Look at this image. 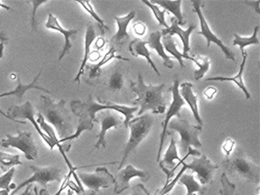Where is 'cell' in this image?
I'll return each instance as SVG.
<instances>
[{"mask_svg":"<svg viewBox=\"0 0 260 195\" xmlns=\"http://www.w3.org/2000/svg\"><path fill=\"white\" fill-rule=\"evenodd\" d=\"M130 88L138 99L133 103L135 107H141L138 114L143 115L145 111L151 110L153 113L163 114L166 111V101L163 97L166 84L158 86L146 85L142 75L139 73L138 81H130Z\"/></svg>","mask_w":260,"mask_h":195,"instance_id":"6da1fadb","label":"cell"},{"mask_svg":"<svg viewBox=\"0 0 260 195\" xmlns=\"http://www.w3.org/2000/svg\"><path fill=\"white\" fill-rule=\"evenodd\" d=\"M41 106L38 108L48 124H51L59 135V140L72 135L73 125L71 113L66 108V101L55 103L51 98L41 95Z\"/></svg>","mask_w":260,"mask_h":195,"instance_id":"7a4b0ae2","label":"cell"},{"mask_svg":"<svg viewBox=\"0 0 260 195\" xmlns=\"http://www.w3.org/2000/svg\"><path fill=\"white\" fill-rule=\"evenodd\" d=\"M89 99L86 103H81L80 101H72L71 103V108L72 112L76 116L85 115L89 117L91 120L95 121V113H98L101 110H113L117 112L122 113L125 116V119L123 124L126 128H128V125L131 120L133 119L134 113L139 110V107H128V106H120L113 104L111 102H101L100 98H96L98 102H95L92 95L89 96Z\"/></svg>","mask_w":260,"mask_h":195,"instance_id":"3957f363","label":"cell"},{"mask_svg":"<svg viewBox=\"0 0 260 195\" xmlns=\"http://www.w3.org/2000/svg\"><path fill=\"white\" fill-rule=\"evenodd\" d=\"M154 118L151 114H143L142 116L131 120L128 127H130L131 135L129 141L126 145L123 157L119 164V170L124 166L127 159L129 157L131 152L134 151L142 141L149 134L152 126Z\"/></svg>","mask_w":260,"mask_h":195,"instance_id":"277c9868","label":"cell"},{"mask_svg":"<svg viewBox=\"0 0 260 195\" xmlns=\"http://www.w3.org/2000/svg\"><path fill=\"white\" fill-rule=\"evenodd\" d=\"M222 166L232 177H238L250 183L258 184L260 182V167L243 154L233 155L222 162Z\"/></svg>","mask_w":260,"mask_h":195,"instance_id":"5b68a950","label":"cell"},{"mask_svg":"<svg viewBox=\"0 0 260 195\" xmlns=\"http://www.w3.org/2000/svg\"><path fill=\"white\" fill-rule=\"evenodd\" d=\"M168 127L172 131H176L180 135L178 145L182 155L187 153L189 147H201L202 143L199 140L202 132L201 126H194L184 119L178 118L171 121Z\"/></svg>","mask_w":260,"mask_h":195,"instance_id":"8992f818","label":"cell"},{"mask_svg":"<svg viewBox=\"0 0 260 195\" xmlns=\"http://www.w3.org/2000/svg\"><path fill=\"white\" fill-rule=\"evenodd\" d=\"M167 135H171V143L170 146L168 147V149L166 150L165 155L163 160H160L158 163L160 165V168L162 169L163 172H165L167 177V183H166L165 186L170 183L171 179L173 178L174 174H175V170L178 168V165L176 164L175 161H178L179 163H183L185 159L188 158L190 155H195V156H200L201 152L197 149H193L192 147H189L187 150V153L184 155V158L180 159L178 156V148H177V142L174 138V136L172 134L167 133Z\"/></svg>","mask_w":260,"mask_h":195,"instance_id":"52a82bcc","label":"cell"},{"mask_svg":"<svg viewBox=\"0 0 260 195\" xmlns=\"http://www.w3.org/2000/svg\"><path fill=\"white\" fill-rule=\"evenodd\" d=\"M6 139L0 142L3 147H15L24 152L27 160H35L38 156V148L34 141L32 134L29 132H19L17 136L8 134Z\"/></svg>","mask_w":260,"mask_h":195,"instance_id":"ba28073f","label":"cell"},{"mask_svg":"<svg viewBox=\"0 0 260 195\" xmlns=\"http://www.w3.org/2000/svg\"><path fill=\"white\" fill-rule=\"evenodd\" d=\"M29 168L34 172V175L23 183H20L13 190L10 195L17 193L22 188H24V186H26L28 184H32L34 183H40L46 189L48 183H50V182L60 183V181H61V176H60L61 170L58 167H53V166L52 167H38L36 165H30Z\"/></svg>","mask_w":260,"mask_h":195,"instance_id":"9c48e42d","label":"cell"},{"mask_svg":"<svg viewBox=\"0 0 260 195\" xmlns=\"http://www.w3.org/2000/svg\"><path fill=\"white\" fill-rule=\"evenodd\" d=\"M192 5H193L194 12L198 15V18H199V21H200V25H201V30L199 32H197V35L198 36H203V37L207 39V47H210L211 43L213 42L214 44H216L219 48L221 49V51L223 52L226 59L232 60L233 61H236L234 53L230 49L228 48L227 46H225L223 42L211 30L210 25L208 24V22L206 21V19L204 17V14L202 12V7L204 5H202L201 1L194 0V1H192Z\"/></svg>","mask_w":260,"mask_h":195,"instance_id":"30bf717a","label":"cell"},{"mask_svg":"<svg viewBox=\"0 0 260 195\" xmlns=\"http://www.w3.org/2000/svg\"><path fill=\"white\" fill-rule=\"evenodd\" d=\"M7 115L11 118L13 122H17V123L24 124V125L26 124V122L20 121L18 119H24H24H27V120H29L35 126L37 133L40 135V137L43 139V141L47 144L49 147L51 149H53L55 147L54 144L51 142V140L42 132L38 123L35 119V111H34V108H32V105L30 104V102H25L24 105H22V106H11L7 110Z\"/></svg>","mask_w":260,"mask_h":195,"instance_id":"8fae6325","label":"cell"},{"mask_svg":"<svg viewBox=\"0 0 260 195\" xmlns=\"http://www.w3.org/2000/svg\"><path fill=\"white\" fill-rule=\"evenodd\" d=\"M77 176L83 184L95 194L102 187L107 188L112 183H115V178L106 167H99L94 173H79Z\"/></svg>","mask_w":260,"mask_h":195,"instance_id":"7c38bea8","label":"cell"},{"mask_svg":"<svg viewBox=\"0 0 260 195\" xmlns=\"http://www.w3.org/2000/svg\"><path fill=\"white\" fill-rule=\"evenodd\" d=\"M170 91L173 93V102H172V104L170 106V109L166 113L165 120L162 123L163 130H162V133H161L160 145H159V149H158V153H157V162H159L160 158H161L162 149H163L166 137H167V128H168L169 122L171 120V118L174 117V116H178V118H180L179 112H180L181 108L185 105V102L183 101V99L180 97V95H179V81H178V79L175 80L174 85L170 89Z\"/></svg>","mask_w":260,"mask_h":195,"instance_id":"4fadbf2b","label":"cell"},{"mask_svg":"<svg viewBox=\"0 0 260 195\" xmlns=\"http://www.w3.org/2000/svg\"><path fill=\"white\" fill-rule=\"evenodd\" d=\"M182 167H184L186 170L195 172L202 185H206L211 183L214 172L218 169V166L213 164L206 155H202L200 158L193 159V161L189 164L183 162Z\"/></svg>","mask_w":260,"mask_h":195,"instance_id":"5bb4252c","label":"cell"},{"mask_svg":"<svg viewBox=\"0 0 260 195\" xmlns=\"http://www.w3.org/2000/svg\"><path fill=\"white\" fill-rule=\"evenodd\" d=\"M150 175L148 172L143 170H139L135 168L133 165H127L125 169L119 170L118 174L115 178V187L114 193L120 194L124 190L128 189L130 186V181L133 178H140L143 183L149 181Z\"/></svg>","mask_w":260,"mask_h":195,"instance_id":"9a60e30c","label":"cell"},{"mask_svg":"<svg viewBox=\"0 0 260 195\" xmlns=\"http://www.w3.org/2000/svg\"><path fill=\"white\" fill-rule=\"evenodd\" d=\"M46 28L48 29H52V30H56L59 34H61L64 37V46L62 48V51L60 52L59 57V61H60L66 55H68L70 53L71 48H72V43H71V38L75 37L78 32V29H64L60 24H59L58 19L51 13H49L48 15L47 23L45 24Z\"/></svg>","mask_w":260,"mask_h":195,"instance_id":"2e32d148","label":"cell"},{"mask_svg":"<svg viewBox=\"0 0 260 195\" xmlns=\"http://www.w3.org/2000/svg\"><path fill=\"white\" fill-rule=\"evenodd\" d=\"M136 17V12L131 11L127 16L124 17H115V21L117 23V32L114 35V37L111 38V48H114L116 51L122 48L123 45L127 42L129 39V34H128V25L130 24L131 21Z\"/></svg>","mask_w":260,"mask_h":195,"instance_id":"e0dca14e","label":"cell"},{"mask_svg":"<svg viewBox=\"0 0 260 195\" xmlns=\"http://www.w3.org/2000/svg\"><path fill=\"white\" fill-rule=\"evenodd\" d=\"M171 22H172V25L169 26L168 28H165L163 31H161L162 37L168 36V35L173 37L174 35H177V36L180 37V39L182 40V43H183V53L182 54L190 60V56H188V53L190 52V36H191L192 31L195 29L196 26L194 24H192V25H190L188 29L182 30L179 27L178 21H177L176 18H171Z\"/></svg>","mask_w":260,"mask_h":195,"instance_id":"ac0fdd59","label":"cell"},{"mask_svg":"<svg viewBox=\"0 0 260 195\" xmlns=\"http://www.w3.org/2000/svg\"><path fill=\"white\" fill-rule=\"evenodd\" d=\"M102 123V128H101V132L98 135V142L95 143V146L93 148V150L95 149H100V148H106L107 146V141H106V135L109 129L115 128L119 125H121L123 121L121 118H119L118 116L114 115V114H110L108 113L107 115H104L101 119Z\"/></svg>","mask_w":260,"mask_h":195,"instance_id":"d6986e66","label":"cell"},{"mask_svg":"<svg viewBox=\"0 0 260 195\" xmlns=\"http://www.w3.org/2000/svg\"><path fill=\"white\" fill-rule=\"evenodd\" d=\"M41 73H42V70H41V71L39 72V73L35 77L34 81H32L30 84H27V85H24V84L21 82V77H20L19 75H17V81H18L17 88H16L15 90H13V91H10V92H6V93L0 94V98L13 96V97L18 98L19 102H21L22 99L24 97V94H25V92L28 91V90H31V89L40 90V91H43V92H45V93H47V94L53 95V93H52L51 91H49L47 89H45L44 87H42V86H40L38 84V79H39Z\"/></svg>","mask_w":260,"mask_h":195,"instance_id":"ffe728a7","label":"cell"},{"mask_svg":"<svg viewBox=\"0 0 260 195\" xmlns=\"http://www.w3.org/2000/svg\"><path fill=\"white\" fill-rule=\"evenodd\" d=\"M193 84L189 82H184L181 85L179 86V95L180 97L183 99L185 103L189 106L191 111L193 113L194 118L196 119L197 123L201 126L203 124L201 116L199 114V110H198V97L194 94L193 90Z\"/></svg>","mask_w":260,"mask_h":195,"instance_id":"44dd1931","label":"cell"},{"mask_svg":"<svg viewBox=\"0 0 260 195\" xmlns=\"http://www.w3.org/2000/svg\"><path fill=\"white\" fill-rule=\"evenodd\" d=\"M243 56V61L240 66V70L239 73L235 76L233 77H223V76H215V77H209L206 79V81H230V82H234L245 94V96L247 99L250 98V94L247 89V87L245 86V83L243 82V74H244V70H245V66L247 62V59H248V53L245 51L242 53Z\"/></svg>","mask_w":260,"mask_h":195,"instance_id":"7402d4cb","label":"cell"},{"mask_svg":"<svg viewBox=\"0 0 260 195\" xmlns=\"http://www.w3.org/2000/svg\"><path fill=\"white\" fill-rule=\"evenodd\" d=\"M96 38L95 36V28L94 25L92 24H87V28H86V35H85V45H84V57H83L82 62H81V67L78 71V73L76 74L75 78H74V82L79 83L80 82V77L84 73V69L88 62V60L91 57V45L93 43V41Z\"/></svg>","mask_w":260,"mask_h":195,"instance_id":"603a6c76","label":"cell"},{"mask_svg":"<svg viewBox=\"0 0 260 195\" xmlns=\"http://www.w3.org/2000/svg\"><path fill=\"white\" fill-rule=\"evenodd\" d=\"M129 51H130L132 56L134 57H139V56H142L146 59L147 62L151 66L152 70L156 73L157 75H161L159 70L157 69V67L155 66L154 61L151 59V56H150V51L147 49V44H146V41L140 39V38H136L134 39L133 41H131L130 44H129Z\"/></svg>","mask_w":260,"mask_h":195,"instance_id":"cb8c5ba5","label":"cell"},{"mask_svg":"<svg viewBox=\"0 0 260 195\" xmlns=\"http://www.w3.org/2000/svg\"><path fill=\"white\" fill-rule=\"evenodd\" d=\"M161 38H162L161 31H154L150 35L148 40L146 41V44L150 48L154 49L157 52V54L163 59L164 66L166 68L173 69L174 68V62L171 60V57L167 56L164 47L162 45V42H161Z\"/></svg>","mask_w":260,"mask_h":195,"instance_id":"d4e9b609","label":"cell"},{"mask_svg":"<svg viewBox=\"0 0 260 195\" xmlns=\"http://www.w3.org/2000/svg\"><path fill=\"white\" fill-rule=\"evenodd\" d=\"M150 2L156 3L159 6L163 7L164 10L172 13L175 16V18L177 19L178 25H184L185 24V22L183 21L184 20L183 15L181 12V3H182L181 0H175V1H172V0H153V1H150Z\"/></svg>","mask_w":260,"mask_h":195,"instance_id":"484cf974","label":"cell"},{"mask_svg":"<svg viewBox=\"0 0 260 195\" xmlns=\"http://www.w3.org/2000/svg\"><path fill=\"white\" fill-rule=\"evenodd\" d=\"M178 182L180 184H183L186 186L187 192L185 195H194V193H196V192L204 194L207 190V188L204 185L196 182V180L192 174H183L180 177V179L178 180Z\"/></svg>","mask_w":260,"mask_h":195,"instance_id":"4316f807","label":"cell"},{"mask_svg":"<svg viewBox=\"0 0 260 195\" xmlns=\"http://www.w3.org/2000/svg\"><path fill=\"white\" fill-rule=\"evenodd\" d=\"M78 118H79V120H78L79 123H78L76 132L74 134L70 136V137H68V138H64L62 140H59V145L64 144L66 142H69V144H71L72 140L78 139L80 137V135L82 134L84 131H87V130L91 131V130H93V128H94V121L93 120H91L89 117H87L85 115H80V116H78Z\"/></svg>","mask_w":260,"mask_h":195,"instance_id":"83f0119b","label":"cell"},{"mask_svg":"<svg viewBox=\"0 0 260 195\" xmlns=\"http://www.w3.org/2000/svg\"><path fill=\"white\" fill-rule=\"evenodd\" d=\"M116 52H117V51L114 48L109 49V51L105 55V57L102 59V61H100L99 63H96L95 66H94V67L90 70L89 77H90V78L99 77V76L101 75V73H102V68H103L105 64H107V62L110 61V60H112V59H118V60H121V61H129V59H125V58H123V57H121V56H117V55H116Z\"/></svg>","mask_w":260,"mask_h":195,"instance_id":"f1b7e54d","label":"cell"},{"mask_svg":"<svg viewBox=\"0 0 260 195\" xmlns=\"http://www.w3.org/2000/svg\"><path fill=\"white\" fill-rule=\"evenodd\" d=\"M163 37V42H162V45L164 47V50L168 51L169 53H171L177 60H178L179 64H180V69L181 70H184V62H183V59H187L189 60L188 58H186L182 53H180L177 49V45L175 43V40L172 36L168 35V36H164Z\"/></svg>","mask_w":260,"mask_h":195,"instance_id":"f546056e","label":"cell"},{"mask_svg":"<svg viewBox=\"0 0 260 195\" xmlns=\"http://www.w3.org/2000/svg\"><path fill=\"white\" fill-rule=\"evenodd\" d=\"M258 30H259V26H255L254 30H253V35L249 37H242L238 34H234V41H233V45L234 46H239L241 49V53L245 52V48L248 46L251 45H258L259 44V40H258Z\"/></svg>","mask_w":260,"mask_h":195,"instance_id":"4dcf8cb0","label":"cell"},{"mask_svg":"<svg viewBox=\"0 0 260 195\" xmlns=\"http://www.w3.org/2000/svg\"><path fill=\"white\" fill-rule=\"evenodd\" d=\"M17 165H23L19 154H9L0 151V170L6 173Z\"/></svg>","mask_w":260,"mask_h":195,"instance_id":"1f68e13d","label":"cell"},{"mask_svg":"<svg viewBox=\"0 0 260 195\" xmlns=\"http://www.w3.org/2000/svg\"><path fill=\"white\" fill-rule=\"evenodd\" d=\"M190 61H194L199 67V69L195 71L194 74H195V79L200 80L205 76V74L208 73L210 69L211 62L209 58L204 56H196V57H190Z\"/></svg>","mask_w":260,"mask_h":195,"instance_id":"d6a6232c","label":"cell"},{"mask_svg":"<svg viewBox=\"0 0 260 195\" xmlns=\"http://www.w3.org/2000/svg\"><path fill=\"white\" fill-rule=\"evenodd\" d=\"M142 2L143 4H145L146 6H148V7L151 9V11L153 12L154 16H155V18L157 19V21H158V23H159L160 25L164 26L166 28L169 27V25L167 24V22H166L165 20L166 10H164V9H163V10L160 9L159 6L155 5V4L151 3V2L148 1V0H142Z\"/></svg>","mask_w":260,"mask_h":195,"instance_id":"836d02e7","label":"cell"},{"mask_svg":"<svg viewBox=\"0 0 260 195\" xmlns=\"http://www.w3.org/2000/svg\"><path fill=\"white\" fill-rule=\"evenodd\" d=\"M15 173H16V168H11L3 176L0 177V189H5L8 191H11L12 188H16V185L14 183H11Z\"/></svg>","mask_w":260,"mask_h":195,"instance_id":"e575fe53","label":"cell"},{"mask_svg":"<svg viewBox=\"0 0 260 195\" xmlns=\"http://www.w3.org/2000/svg\"><path fill=\"white\" fill-rule=\"evenodd\" d=\"M220 183L222 186L219 190L220 195H236V185L229 181L226 173H222Z\"/></svg>","mask_w":260,"mask_h":195,"instance_id":"d590c367","label":"cell"},{"mask_svg":"<svg viewBox=\"0 0 260 195\" xmlns=\"http://www.w3.org/2000/svg\"><path fill=\"white\" fill-rule=\"evenodd\" d=\"M77 2L86 10V12L89 13V14L95 19V21L98 22V24L101 25V28H102L103 30H105V29L107 30V29H108V27H107L106 24H105V22H104V21L101 19V17L95 12V10H94V8H93V6H92V4H91V1H81V0H78Z\"/></svg>","mask_w":260,"mask_h":195,"instance_id":"8d00e7d4","label":"cell"},{"mask_svg":"<svg viewBox=\"0 0 260 195\" xmlns=\"http://www.w3.org/2000/svg\"><path fill=\"white\" fill-rule=\"evenodd\" d=\"M123 75L120 72H115L113 73L111 76H110V79H109V89L112 91V92H118L122 88H123Z\"/></svg>","mask_w":260,"mask_h":195,"instance_id":"74e56055","label":"cell"},{"mask_svg":"<svg viewBox=\"0 0 260 195\" xmlns=\"http://www.w3.org/2000/svg\"><path fill=\"white\" fill-rule=\"evenodd\" d=\"M29 2L31 3V6H32L30 25H31L32 30L36 31V29H37V22H36V12H37V9H38L42 4L48 2V0H31V1H29Z\"/></svg>","mask_w":260,"mask_h":195,"instance_id":"f35d334b","label":"cell"},{"mask_svg":"<svg viewBox=\"0 0 260 195\" xmlns=\"http://www.w3.org/2000/svg\"><path fill=\"white\" fill-rule=\"evenodd\" d=\"M72 176V173L70 172L69 174H68V176L66 177V179H64V181H63V183H61V185H60V187H59V191L56 193V194L54 195H60L61 194V192L68 187V186H70V183H71V177ZM38 194L39 195H51L48 193L47 189H45V188H42V189H40L39 191H38Z\"/></svg>","mask_w":260,"mask_h":195,"instance_id":"ab89813d","label":"cell"},{"mask_svg":"<svg viewBox=\"0 0 260 195\" xmlns=\"http://www.w3.org/2000/svg\"><path fill=\"white\" fill-rule=\"evenodd\" d=\"M131 195H150V192L144 187L142 183H138L133 186Z\"/></svg>","mask_w":260,"mask_h":195,"instance_id":"60d3db41","label":"cell"},{"mask_svg":"<svg viewBox=\"0 0 260 195\" xmlns=\"http://www.w3.org/2000/svg\"><path fill=\"white\" fill-rule=\"evenodd\" d=\"M235 145H236V144H235V142H234L232 139L228 138V139L225 140L224 144H223V146H222V149H223V151H224L225 154H226L227 157H228V156L230 155V153L232 152V150H233Z\"/></svg>","mask_w":260,"mask_h":195,"instance_id":"b9f144b4","label":"cell"},{"mask_svg":"<svg viewBox=\"0 0 260 195\" xmlns=\"http://www.w3.org/2000/svg\"><path fill=\"white\" fill-rule=\"evenodd\" d=\"M8 41H9V38L7 37V35L4 31L0 32V60L4 56V48H5V45L8 43Z\"/></svg>","mask_w":260,"mask_h":195,"instance_id":"7bdbcfd3","label":"cell"},{"mask_svg":"<svg viewBox=\"0 0 260 195\" xmlns=\"http://www.w3.org/2000/svg\"><path fill=\"white\" fill-rule=\"evenodd\" d=\"M134 30L138 36H143L146 31V26L142 23H137L134 24Z\"/></svg>","mask_w":260,"mask_h":195,"instance_id":"ee69618b","label":"cell"},{"mask_svg":"<svg viewBox=\"0 0 260 195\" xmlns=\"http://www.w3.org/2000/svg\"><path fill=\"white\" fill-rule=\"evenodd\" d=\"M244 3H245L246 5L251 6V7L255 10V12L257 13V14H260L259 0H257V1H245Z\"/></svg>","mask_w":260,"mask_h":195,"instance_id":"f6af8a7d","label":"cell"},{"mask_svg":"<svg viewBox=\"0 0 260 195\" xmlns=\"http://www.w3.org/2000/svg\"><path fill=\"white\" fill-rule=\"evenodd\" d=\"M216 92H217V90H216V88H213V87H210V88H208L206 91H205V96L208 98L209 100H211V99H213V96L216 94Z\"/></svg>","mask_w":260,"mask_h":195,"instance_id":"bcb514c9","label":"cell"},{"mask_svg":"<svg viewBox=\"0 0 260 195\" xmlns=\"http://www.w3.org/2000/svg\"><path fill=\"white\" fill-rule=\"evenodd\" d=\"M34 188H32V184H28L26 185V188L23 191V193L21 195H34Z\"/></svg>","mask_w":260,"mask_h":195,"instance_id":"7dc6e473","label":"cell"},{"mask_svg":"<svg viewBox=\"0 0 260 195\" xmlns=\"http://www.w3.org/2000/svg\"><path fill=\"white\" fill-rule=\"evenodd\" d=\"M105 43H106V41H105V39H103V38H100V39H98L96 40V43H95V45H96V47L99 49L103 48L104 46H105Z\"/></svg>","mask_w":260,"mask_h":195,"instance_id":"c3c4849f","label":"cell"},{"mask_svg":"<svg viewBox=\"0 0 260 195\" xmlns=\"http://www.w3.org/2000/svg\"><path fill=\"white\" fill-rule=\"evenodd\" d=\"M0 7L4 8V9H5V10H7V11H12V9H11L9 6H6V5L2 4V3H1V1H0Z\"/></svg>","mask_w":260,"mask_h":195,"instance_id":"681fc988","label":"cell"},{"mask_svg":"<svg viewBox=\"0 0 260 195\" xmlns=\"http://www.w3.org/2000/svg\"><path fill=\"white\" fill-rule=\"evenodd\" d=\"M0 114H1V115H2V116H4V117H5V118H7V119H9V120H11V118H10V117H9V116H8V115H7V113H5V112H4V111H3V110H1V109H0ZM11 121H12V120H11Z\"/></svg>","mask_w":260,"mask_h":195,"instance_id":"f907efd6","label":"cell"},{"mask_svg":"<svg viewBox=\"0 0 260 195\" xmlns=\"http://www.w3.org/2000/svg\"><path fill=\"white\" fill-rule=\"evenodd\" d=\"M10 191L5 190V189H0V195H10L9 194Z\"/></svg>","mask_w":260,"mask_h":195,"instance_id":"816d5d0a","label":"cell"},{"mask_svg":"<svg viewBox=\"0 0 260 195\" xmlns=\"http://www.w3.org/2000/svg\"><path fill=\"white\" fill-rule=\"evenodd\" d=\"M34 192H35V195H39L38 194V188L36 186L34 187Z\"/></svg>","mask_w":260,"mask_h":195,"instance_id":"f5cc1de1","label":"cell"},{"mask_svg":"<svg viewBox=\"0 0 260 195\" xmlns=\"http://www.w3.org/2000/svg\"><path fill=\"white\" fill-rule=\"evenodd\" d=\"M68 195H74V193H73V191L71 189H69L68 190Z\"/></svg>","mask_w":260,"mask_h":195,"instance_id":"db71d44e","label":"cell"}]
</instances>
